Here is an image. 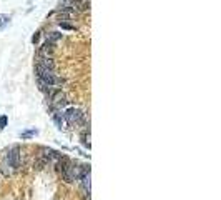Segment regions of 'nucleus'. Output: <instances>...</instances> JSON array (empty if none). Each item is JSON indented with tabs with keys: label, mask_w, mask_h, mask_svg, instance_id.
Returning a JSON list of instances; mask_svg holds the SVG:
<instances>
[{
	"label": "nucleus",
	"mask_w": 221,
	"mask_h": 200,
	"mask_svg": "<svg viewBox=\"0 0 221 200\" xmlns=\"http://www.w3.org/2000/svg\"><path fill=\"white\" fill-rule=\"evenodd\" d=\"M35 73H37V79H38L40 88L42 90H50V87H55V85H60L63 82L62 79L53 73V70H48V68H43L42 65H35Z\"/></svg>",
	"instance_id": "f257e3e1"
},
{
	"label": "nucleus",
	"mask_w": 221,
	"mask_h": 200,
	"mask_svg": "<svg viewBox=\"0 0 221 200\" xmlns=\"http://www.w3.org/2000/svg\"><path fill=\"white\" fill-rule=\"evenodd\" d=\"M63 118L68 122L70 125H75V124H80L81 118H83V112L78 108V107H68L63 110Z\"/></svg>",
	"instance_id": "f03ea898"
},
{
	"label": "nucleus",
	"mask_w": 221,
	"mask_h": 200,
	"mask_svg": "<svg viewBox=\"0 0 221 200\" xmlns=\"http://www.w3.org/2000/svg\"><path fill=\"white\" fill-rule=\"evenodd\" d=\"M20 157H22V153H20V149L17 145H14L12 149L9 150V153H7V158H9V165L12 167L14 170L20 169Z\"/></svg>",
	"instance_id": "7ed1b4c3"
},
{
	"label": "nucleus",
	"mask_w": 221,
	"mask_h": 200,
	"mask_svg": "<svg viewBox=\"0 0 221 200\" xmlns=\"http://www.w3.org/2000/svg\"><path fill=\"white\" fill-rule=\"evenodd\" d=\"M55 43H52V42H45L42 47H40V50H38V57H52V54H53V50H55Z\"/></svg>",
	"instance_id": "20e7f679"
},
{
	"label": "nucleus",
	"mask_w": 221,
	"mask_h": 200,
	"mask_svg": "<svg viewBox=\"0 0 221 200\" xmlns=\"http://www.w3.org/2000/svg\"><path fill=\"white\" fill-rule=\"evenodd\" d=\"M62 39V34H60V32H50V34H48V42H52V43H55V42H58V40Z\"/></svg>",
	"instance_id": "39448f33"
},
{
	"label": "nucleus",
	"mask_w": 221,
	"mask_h": 200,
	"mask_svg": "<svg viewBox=\"0 0 221 200\" xmlns=\"http://www.w3.org/2000/svg\"><path fill=\"white\" fill-rule=\"evenodd\" d=\"M81 144H83L85 149H90V130L85 133H81Z\"/></svg>",
	"instance_id": "423d86ee"
},
{
	"label": "nucleus",
	"mask_w": 221,
	"mask_h": 200,
	"mask_svg": "<svg viewBox=\"0 0 221 200\" xmlns=\"http://www.w3.org/2000/svg\"><path fill=\"white\" fill-rule=\"evenodd\" d=\"M53 120H55V124L58 125V129H63V118L58 115V113H53Z\"/></svg>",
	"instance_id": "0eeeda50"
},
{
	"label": "nucleus",
	"mask_w": 221,
	"mask_h": 200,
	"mask_svg": "<svg viewBox=\"0 0 221 200\" xmlns=\"http://www.w3.org/2000/svg\"><path fill=\"white\" fill-rule=\"evenodd\" d=\"M38 133V130H27V132H23L22 133V138H30V137H34Z\"/></svg>",
	"instance_id": "6e6552de"
},
{
	"label": "nucleus",
	"mask_w": 221,
	"mask_h": 200,
	"mask_svg": "<svg viewBox=\"0 0 221 200\" xmlns=\"http://www.w3.org/2000/svg\"><path fill=\"white\" fill-rule=\"evenodd\" d=\"M9 20H10L9 15H0V28H2V27H5L7 23H9Z\"/></svg>",
	"instance_id": "1a4fd4ad"
},
{
	"label": "nucleus",
	"mask_w": 221,
	"mask_h": 200,
	"mask_svg": "<svg viewBox=\"0 0 221 200\" xmlns=\"http://www.w3.org/2000/svg\"><path fill=\"white\" fill-rule=\"evenodd\" d=\"M60 27L65 28V30H73L75 25H72V23H67V22H60Z\"/></svg>",
	"instance_id": "9d476101"
},
{
	"label": "nucleus",
	"mask_w": 221,
	"mask_h": 200,
	"mask_svg": "<svg viewBox=\"0 0 221 200\" xmlns=\"http://www.w3.org/2000/svg\"><path fill=\"white\" fill-rule=\"evenodd\" d=\"M7 122H9V117H7V115H2V117H0V129L5 127Z\"/></svg>",
	"instance_id": "9b49d317"
},
{
	"label": "nucleus",
	"mask_w": 221,
	"mask_h": 200,
	"mask_svg": "<svg viewBox=\"0 0 221 200\" xmlns=\"http://www.w3.org/2000/svg\"><path fill=\"white\" fill-rule=\"evenodd\" d=\"M38 37H40V32H37V34H35L34 37H32V42H34V43H35V42H37V40H38Z\"/></svg>",
	"instance_id": "f8f14e48"
}]
</instances>
